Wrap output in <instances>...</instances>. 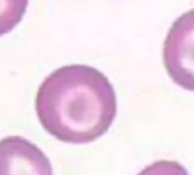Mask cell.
<instances>
[{
    "mask_svg": "<svg viewBox=\"0 0 194 175\" xmlns=\"http://www.w3.org/2000/svg\"><path fill=\"white\" fill-rule=\"evenodd\" d=\"M117 95L97 69L72 64L52 72L38 89L40 124L61 142L84 144L104 135L117 116Z\"/></svg>",
    "mask_w": 194,
    "mask_h": 175,
    "instance_id": "1",
    "label": "cell"
},
{
    "mask_svg": "<svg viewBox=\"0 0 194 175\" xmlns=\"http://www.w3.org/2000/svg\"><path fill=\"white\" fill-rule=\"evenodd\" d=\"M163 64L179 87L194 92V9L173 23L163 44Z\"/></svg>",
    "mask_w": 194,
    "mask_h": 175,
    "instance_id": "2",
    "label": "cell"
},
{
    "mask_svg": "<svg viewBox=\"0 0 194 175\" xmlns=\"http://www.w3.org/2000/svg\"><path fill=\"white\" fill-rule=\"evenodd\" d=\"M0 175H54L47 156L21 136L0 140Z\"/></svg>",
    "mask_w": 194,
    "mask_h": 175,
    "instance_id": "3",
    "label": "cell"
},
{
    "mask_svg": "<svg viewBox=\"0 0 194 175\" xmlns=\"http://www.w3.org/2000/svg\"><path fill=\"white\" fill-rule=\"evenodd\" d=\"M29 0H0V36L8 33L23 19Z\"/></svg>",
    "mask_w": 194,
    "mask_h": 175,
    "instance_id": "4",
    "label": "cell"
},
{
    "mask_svg": "<svg viewBox=\"0 0 194 175\" xmlns=\"http://www.w3.org/2000/svg\"><path fill=\"white\" fill-rule=\"evenodd\" d=\"M138 175H190L183 165L174 160H157L143 168Z\"/></svg>",
    "mask_w": 194,
    "mask_h": 175,
    "instance_id": "5",
    "label": "cell"
}]
</instances>
